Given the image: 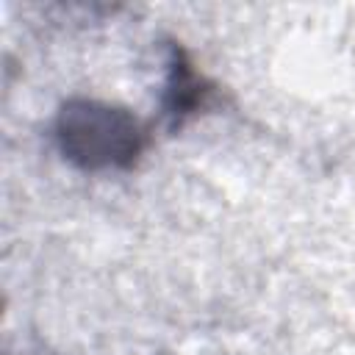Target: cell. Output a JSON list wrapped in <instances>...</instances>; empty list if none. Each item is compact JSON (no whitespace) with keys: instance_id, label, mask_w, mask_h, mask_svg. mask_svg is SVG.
I'll use <instances>...</instances> for the list:
<instances>
[{"instance_id":"6da1fadb","label":"cell","mask_w":355,"mask_h":355,"mask_svg":"<svg viewBox=\"0 0 355 355\" xmlns=\"http://www.w3.org/2000/svg\"><path fill=\"white\" fill-rule=\"evenodd\" d=\"M61 155L83 172L130 169L150 144V128L128 108L75 97L53 125Z\"/></svg>"},{"instance_id":"7a4b0ae2","label":"cell","mask_w":355,"mask_h":355,"mask_svg":"<svg viewBox=\"0 0 355 355\" xmlns=\"http://www.w3.org/2000/svg\"><path fill=\"white\" fill-rule=\"evenodd\" d=\"M166 89H164V114L169 119V128H180L191 114L205 108L211 97V83L191 67L183 47H169V64H166Z\"/></svg>"}]
</instances>
